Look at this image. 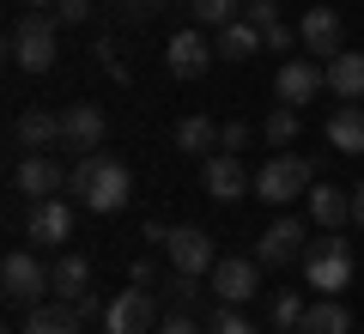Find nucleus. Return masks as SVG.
<instances>
[{"label":"nucleus","instance_id":"nucleus-1","mask_svg":"<svg viewBox=\"0 0 364 334\" xmlns=\"http://www.w3.org/2000/svg\"><path fill=\"white\" fill-rule=\"evenodd\" d=\"M67 189L85 201V213H122V207H128V194H134V170L122 165L116 152H79Z\"/></svg>","mask_w":364,"mask_h":334},{"label":"nucleus","instance_id":"nucleus-2","mask_svg":"<svg viewBox=\"0 0 364 334\" xmlns=\"http://www.w3.org/2000/svg\"><path fill=\"white\" fill-rule=\"evenodd\" d=\"M310 189H316V170H310V158H298V152H273L267 165L255 170V201L279 207V213H286L291 201H304Z\"/></svg>","mask_w":364,"mask_h":334},{"label":"nucleus","instance_id":"nucleus-3","mask_svg":"<svg viewBox=\"0 0 364 334\" xmlns=\"http://www.w3.org/2000/svg\"><path fill=\"white\" fill-rule=\"evenodd\" d=\"M61 43H55V13H31L13 25V67L18 73H49Z\"/></svg>","mask_w":364,"mask_h":334},{"label":"nucleus","instance_id":"nucleus-4","mask_svg":"<svg viewBox=\"0 0 364 334\" xmlns=\"http://www.w3.org/2000/svg\"><path fill=\"white\" fill-rule=\"evenodd\" d=\"M304 280H310V292H322V298L346 292V286H352V249L340 244L334 231H328L322 244L304 249Z\"/></svg>","mask_w":364,"mask_h":334},{"label":"nucleus","instance_id":"nucleus-5","mask_svg":"<svg viewBox=\"0 0 364 334\" xmlns=\"http://www.w3.org/2000/svg\"><path fill=\"white\" fill-rule=\"evenodd\" d=\"M0 286H6V304H18V310H37L43 292H55L49 268L37 261V249H13V256L0 261Z\"/></svg>","mask_w":364,"mask_h":334},{"label":"nucleus","instance_id":"nucleus-6","mask_svg":"<svg viewBox=\"0 0 364 334\" xmlns=\"http://www.w3.org/2000/svg\"><path fill=\"white\" fill-rule=\"evenodd\" d=\"M104 334H158V298L146 292V286L116 292L109 310H104Z\"/></svg>","mask_w":364,"mask_h":334},{"label":"nucleus","instance_id":"nucleus-7","mask_svg":"<svg viewBox=\"0 0 364 334\" xmlns=\"http://www.w3.org/2000/svg\"><path fill=\"white\" fill-rule=\"evenodd\" d=\"M200 189H207L219 207H237V201H249V194H255V177L237 165V152H213L207 165H200Z\"/></svg>","mask_w":364,"mask_h":334},{"label":"nucleus","instance_id":"nucleus-8","mask_svg":"<svg viewBox=\"0 0 364 334\" xmlns=\"http://www.w3.org/2000/svg\"><path fill=\"white\" fill-rule=\"evenodd\" d=\"M328 91V73L310 61V55H291V61H279V73H273V98L291 103V110H304L310 98H322Z\"/></svg>","mask_w":364,"mask_h":334},{"label":"nucleus","instance_id":"nucleus-9","mask_svg":"<svg viewBox=\"0 0 364 334\" xmlns=\"http://www.w3.org/2000/svg\"><path fill=\"white\" fill-rule=\"evenodd\" d=\"M25 237H31L37 249H61V244H73V207H67L61 194H49V201H31Z\"/></svg>","mask_w":364,"mask_h":334},{"label":"nucleus","instance_id":"nucleus-10","mask_svg":"<svg viewBox=\"0 0 364 334\" xmlns=\"http://www.w3.org/2000/svg\"><path fill=\"white\" fill-rule=\"evenodd\" d=\"M261 292V261L255 256H219L213 268V298L219 304H249Z\"/></svg>","mask_w":364,"mask_h":334},{"label":"nucleus","instance_id":"nucleus-11","mask_svg":"<svg viewBox=\"0 0 364 334\" xmlns=\"http://www.w3.org/2000/svg\"><path fill=\"white\" fill-rule=\"evenodd\" d=\"M164 256H170L176 273H213L219 268V249H213V237L200 231V225H176L170 244H164Z\"/></svg>","mask_w":364,"mask_h":334},{"label":"nucleus","instance_id":"nucleus-12","mask_svg":"<svg viewBox=\"0 0 364 334\" xmlns=\"http://www.w3.org/2000/svg\"><path fill=\"white\" fill-rule=\"evenodd\" d=\"M304 237H310V231H304V219L279 213V219L267 225V231H261V244H255V261H267V268H286V261H298L304 249H310Z\"/></svg>","mask_w":364,"mask_h":334},{"label":"nucleus","instance_id":"nucleus-13","mask_svg":"<svg viewBox=\"0 0 364 334\" xmlns=\"http://www.w3.org/2000/svg\"><path fill=\"white\" fill-rule=\"evenodd\" d=\"M67 177H73V170H61L49 152H25V158H18V170H13V189L31 194V201H49V194L67 189Z\"/></svg>","mask_w":364,"mask_h":334},{"label":"nucleus","instance_id":"nucleus-14","mask_svg":"<svg viewBox=\"0 0 364 334\" xmlns=\"http://www.w3.org/2000/svg\"><path fill=\"white\" fill-rule=\"evenodd\" d=\"M104 134H109V122H104L97 103L79 98V103H67V110H61V146H73V152H97Z\"/></svg>","mask_w":364,"mask_h":334},{"label":"nucleus","instance_id":"nucleus-15","mask_svg":"<svg viewBox=\"0 0 364 334\" xmlns=\"http://www.w3.org/2000/svg\"><path fill=\"white\" fill-rule=\"evenodd\" d=\"M213 55H219V49H213L200 31H176V37L164 43V67H170L176 79H200V73L213 67Z\"/></svg>","mask_w":364,"mask_h":334},{"label":"nucleus","instance_id":"nucleus-16","mask_svg":"<svg viewBox=\"0 0 364 334\" xmlns=\"http://www.w3.org/2000/svg\"><path fill=\"white\" fill-rule=\"evenodd\" d=\"M298 43L310 55H340V13L334 6H310V13H304V25H298Z\"/></svg>","mask_w":364,"mask_h":334},{"label":"nucleus","instance_id":"nucleus-17","mask_svg":"<svg viewBox=\"0 0 364 334\" xmlns=\"http://www.w3.org/2000/svg\"><path fill=\"white\" fill-rule=\"evenodd\" d=\"M328 91L334 98H346V103H364V55L358 49H340V55H328Z\"/></svg>","mask_w":364,"mask_h":334},{"label":"nucleus","instance_id":"nucleus-18","mask_svg":"<svg viewBox=\"0 0 364 334\" xmlns=\"http://www.w3.org/2000/svg\"><path fill=\"white\" fill-rule=\"evenodd\" d=\"M328 146L334 152H346V158H358L364 152V103H340L334 116H328Z\"/></svg>","mask_w":364,"mask_h":334},{"label":"nucleus","instance_id":"nucleus-19","mask_svg":"<svg viewBox=\"0 0 364 334\" xmlns=\"http://www.w3.org/2000/svg\"><path fill=\"white\" fill-rule=\"evenodd\" d=\"M49 286H55V298H61V304H79V298H91V261L67 249V256L49 268Z\"/></svg>","mask_w":364,"mask_h":334},{"label":"nucleus","instance_id":"nucleus-20","mask_svg":"<svg viewBox=\"0 0 364 334\" xmlns=\"http://www.w3.org/2000/svg\"><path fill=\"white\" fill-rule=\"evenodd\" d=\"M13 134L25 152H49V146H61V110H25Z\"/></svg>","mask_w":364,"mask_h":334},{"label":"nucleus","instance_id":"nucleus-21","mask_svg":"<svg viewBox=\"0 0 364 334\" xmlns=\"http://www.w3.org/2000/svg\"><path fill=\"white\" fill-rule=\"evenodd\" d=\"M304 201H310V219L322 225V231H340V225L352 219V194H346V189H334V182H316Z\"/></svg>","mask_w":364,"mask_h":334},{"label":"nucleus","instance_id":"nucleus-22","mask_svg":"<svg viewBox=\"0 0 364 334\" xmlns=\"http://www.w3.org/2000/svg\"><path fill=\"white\" fill-rule=\"evenodd\" d=\"M213 49L225 55V61H249L255 49H267V37H261L249 19H231V25H219V37H213Z\"/></svg>","mask_w":364,"mask_h":334},{"label":"nucleus","instance_id":"nucleus-23","mask_svg":"<svg viewBox=\"0 0 364 334\" xmlns=\"http://www.w3.org/2000/svg\"><path fill=\"white\" fill-rule=\"evenodd\" d=\"M25 334H79V310L61 304V298H43L37 310H25Z\"/></svg>","mask_w":364,"mask_h":334},{"label":"nucleus","instance_id":"nucleus-24","mask_svg":"<svg viewBox=\"0 0 364 334\" xmlns=\"http://www.w3.org/2000/svg\"><path fill=\"white\" fill-rule=\"evenodd\" d=\"M298 334H352V310L340 304V298H322V304H310V310H304Z\"/></svg>","mask_w":364,"mask_h":334},{"label":"nucleus","instance_id":"nucleus-25","mask_svg":"<svg viewBox=\"0 0 364 334\" xmlns=\"http://www.w3.org/2000/svg\"><path fill=\"white\" fill-rule=\"evenodd\" d=\"M176 146L195 158V152H207V146H219V128H213L207 116H182L176 122Z\"/></svg>","mask_w":364,"mask_h":334},{"label":"nucleus","instance_id":"nucleus-26","mask_svg":"<svg viewBox=\"0 0 364 334\" xmlns=\"http://www.w3.org/2000/svg\"><path fill=\"white\" fill-rule=\"evenodd\" d=\"M267 146H291L298 140V110H291V103H273V116H267Z\"/></svg>","mask_w":364,"mask_h":334},{"label":"nucleus","instance_id":"nucleus-27","mask_svg":"<svg viewBox=\"0 0 364 334\" xmlns=\"http://www.w3.org/2000/svg\"><path fill=\"white\" fill-rule=\"evenodd\" d=\"M188 6H195V19L200 25H231V19H243V0H188Z\"/></svg>","mask_w":364,"mask_h":334},{"label":"nucleus","instance_id":"nucleus-28","mask_svg":"<svg viewBox=\"0 0 364 334\" xmlns=\"http://www.w3.org/2000/svg\"><path fill=\"white\" fill-rule=\"evenodd\" d=\"M304 310H310V304H298V298H291V292H273L267 316H273V328H279V334H291V328H298V322H304Z\"/></svg>","mask_w":364,"mask_h":334},{"label":"nucleus","instance_id":"nucleus-29","mask_svg":"<svg viewBox=\"0 0 364 334\" xmlns=\"http://www.w3.org/2000/svg\"><path fill=\"white\" fill-rule=\"evenodd\" d=\"M243 19L261 31V37H267L273 25H286V19H279V0H243Z\"/></svg>","mask_w":364,"mask_h":334},{"label":"nucleus","instance_id":"nucleus-30","mask_svg":"<svg viewBox=\"0 0 364 334\" xmlns=\"http://www.w3.org/2000/svg\"><path fill=\"white\" fill-rule=\"evenodd\" d=\"M164 292L176 298V310H188V304H195V298H200V273H176V268H170Z\"/></svg>","mask_w":364,"mask_h":334},{"label":"nucleus","instance_id":"nucleus-31","mask_svg":"<svg viewBox=\"0 0 364 334\" xmlns=\"http://www.w3.org/2000/svg\"><path fill=\"white\" fill-rule=\"evenodd\" d=\"M207 334H255V322L237 316V304H225L219 316H213V328H207Z\"/></svg>","mask_w":364,"mask_h":334},{"label":"nucleus","instance_id":"nucleus-32","mask_svg":"<svg viewBox=\"0 0 364 334\" xmlns=\"http://www.w3.org/2000/svg\"><path fill=\"white\" fill-rule=\"evenodd\" d=\"M91 19V0H61L55 6V25H85Z\"/></svg>","mask_w":364,"mask_h":334},{"label":"nucleus","instance_id":"nucleus-33","mask_svg":"<svg viewBox=\"0 0 364 334\" xmlns=\"http://www.w3.org/2000/svg\"><path fill=\"white\" fill-rule=\"evenodd\" d=\"M158 334H207V328H200V322L188 316V310H176V316H164V322H158Z\"/></svg>","mask_w":364,"mask_h":334},{"label":"nucleus","instance_id":"nucleus-34","mask_svg":"<svg viewBox=\"0 0 364 334\" xmlns=\"http://www.w3.org/2000/svg\"><path fill=\"white\" fill-rule=\"evenodd\" d=\"M219 146H225V152H243V146H249V128H243V122H225V128H219Z\"/></svg>","mask_w":364,"mask_h":334},{"label":"nucleus","instance_id":"nucleus-35","mask_svg":"<svg viewBox=\"0 0 364 334\" xmlns=\"http://www.w3.org/2000/svg\"><path fill=\"white\" fill-rule=\"evenodd\" d=\"M152 280H158V268H152L146 256H134V261H128V286H146V292H152Z\"/></svg>","mask_w":364,"mask_h":334},{"label":"nucleus","instance_id":"nucleus-36","mask_svg":"<svg viewBox=\"0 0 364 334\" xmlns=\"http://www.w3.org/2000/svg\"><path fill=\"white\" fill-rule=\"evenodd\" d=\"M140 244H170V225H164V219H146V225H140Z\"/></svg>","mask_w":364,"mask_h":334},{"label":"nucleus","instance_id":"nucleus-37","mask_svg":"<svg viewBox=\"0 0 364 334\" xmlns=\"http://www.w3.org/2000/svg\"><path fill=\"white\" fill-rule=\"evenodd\" d=\"M291 43H298V31H291V25H273L267 31V49H291Z\"/></svg>","mask_w":364,"mask_h":334},{"label":"nucleus","instance_id":"nucleus-38","mask_svg":"<svg viewBox=\"0 0 364 334\" xmlns=\"http://www.w3.org/2000/svg\"><path fill=\"white\" fill-rule=\"evenodd\" d=\"M352 219H358V225H364V182H358V189H352Z\"/></svg>","mask_w":364,"mask_h":334},{"label":"nucleus","instance_id":"nucleus-39","mask_svg":"<svg viewBox=\"0 0 364 334\" xmlns=\"http://www.w3.org/2000/svg\"><path fill=\"white\" fill-rule=\"evenodd\" d=\"M31 6H37V13H55V6H61V0H31Z\"/></svg>","mask_w":364,"mask_h":334},{"label":"nucleus","instance_id":"nucleus-40","mask_svg":"<svg viewBox=\"0 0 364 334\" xmlns=\"http://www.w3.org/2000/svg\"><path fill=\"white\" fill-rule=\"evenodd\" d=\"M146 6H152V0H128V13H146Z\"/></svg>","mask_w":364,"mask_h":334},{"label":"nucleus","instance_id":"nucleus-41","mask_svg":"<svg viewBox=\"0 0 364 334\" xmlns=\"http://www.w3.org/2000/svg\"><path fill=\"white\" fill-rule=\"evenodd\" d=\"M273 334H279V328H273ZM291 334H298V328H291Z\"/></svg>","mask_w":364,"mask_h":334}]
</instances>
